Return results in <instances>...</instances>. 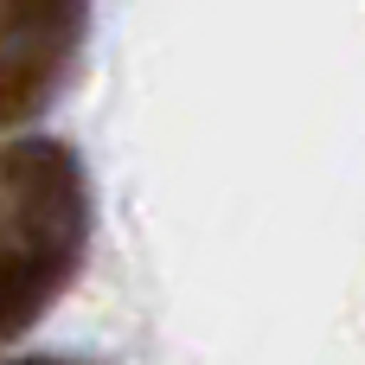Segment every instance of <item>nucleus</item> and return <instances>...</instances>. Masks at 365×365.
Instances as JSON below:
<instances>
[{
  "label": "nucleus",
  "instance_id": "nucleus-3",
  "mask_svg": "<svg viewBox=\"0 0 365 365\" xmlns=\"http://www.w3.org/2000/svg\"><path fill=\"white\" fill-rule=\"evenodd\" d=\"M32 365H58V359H32Z\"/></svg>",
  "mask_w": 365,
  "mask_h": 365
},
{
  "label": "nucleus",
  "instance_id": "nucleus-2",
  "mask_svg": "<svg viewBox=\"0 0 365 365\" xmlns=\"http://www.w3.org/2000/svg\"><path fill=\"white\" fill-rule=\"evenodd\" d=\"M77 26L83 0H0V128L58 90Z\"/></svg>",
  "mask_w": 365,
  "mask_h": 365
},
{
  "label": "nucleus",
  "instance_id": "nucleus-1",
  "mask_svg": "<svg viewBox=\"0 0 365 365\" xmlns=\"http://www.w3.org/2000/svg\"><path fill=\"white\" fill-rule=\"evenodd\" d=\"M83 250V173L58 141L0 154V340L32 327Z\"/></svg>",
  "mask_w": 365,
  "mask_h": 365
}]
</instances>
